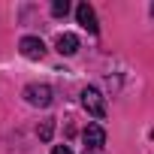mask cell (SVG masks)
Masks as SVG:
<instances>
[{"instance_id": "1", "label": "cell", "mask_w": 154, "mask_h": 154, "mask_svg": "<svg viewBox=\"0 0 154 154\" xmlns=\"http://www.w3.org/2000/svg\"><path fill=\"white\" fill-rule=\"evenodd\" d=\"M82 106H85V112L91 115V118H97V121H103L106 118V97L100 94V88H94V85H88V88H82Z\"/></svg>"}, {"instance_id": "2", "label": "cell", "mask_w": 154, "mask_h": 154, "mask_svg": "<svg viewBox=\"0 0 154 154\" xmlns=\"http://www.w3.org/2000/svg\"><path fill=\"white\" fill-rule=\"evenodd\" d=\"M21 97H24L30 106H36V109H45V106H51V88H48V85H39V82L27 85Z\"/></svg>"}, {"instance_id": "3", "label": "cell", "mask_w": 154, "mask_h": 154, "mask_svg": "<svg viewBox=\"0 0 154 154\" xmlns=\"http://www.w3.org/2000/svg\"><path fill=\"white\" fill-rule=\"evenodd\" d=\"M18 51H21L27 60H39V57L45 54V42H42L39 36H21V39H18Z\"/></svg>"}, {"instance_id": "4", "label": "cell", "mask_w": 154, "mask_h": 154, "mask_svg": "<svg viewBox=\"0 0 154 154\" xmlns=\"http://www.w3.org/2000/svg\"><path fill=\"white\" fill-rule=\"evenodd\" d=\"M75 21H79L88 33H100V24H97V12L91 3H79L75 6Z\"/></svg>"}, {"instance_id": "5", "label": "cell", "mask_w": 154, "mask_h": 154, "mask_svg": "<svg viewBox=\"0 0 154 154\" xmlns=\"http://www.w3.org/2000/svg\"><path fill=\"white\" fill-rule=\"evenodd\" d=\"M82 142H85V148L100 151V148L106 145V130H103L100 124H88V127H85V133H82Z\"/></svg>"}, {"instance_id": "6", "label": "cell", "mask_w": 154, "mask_h": 154, "mask_svg": "<svg viewBox=\"0 0 154 154\" xmlns=\"http://www.w3.org/2000/svg\"><path fill=\"white\" fill-rule=\"evenodd\" d=\"M54 48H57L63 57H72L75 51H79V36H75V33H60V36L54 39Z\"/></svg>"}, {"instance_id": "7", "label": "cell", "mask_w": 154, "mask_h": 154, "mask_svg": "<svg viewBox=\"0 0 154 154\" xmlns=\"http://www.w3.org/2000/svg\"><path fill=\"white\" fill-rule=\"evenodd\" d=\"M69 12V3L66 0H51V15L54 18H60V15H66Z\"/></svg>"}, {"instance_id": "8", "label": "cell", "mask_w": 154, "mask_h": 154, "mask_svg": "<svg viewBox=\"0 0 154 154\" xmlns=\"http://www.w3.org/2000/svg\"><path fill=\"white\" fill-rule=\"evenodd\" d=\"M51 130H54V121H45V124L39 127V139L48 142V139H51Z\"/></svg>"}, {"instance_id": "9", "label": "cell", "mask_w": 154, "mask_h": 154, "mask_svg": "<svg viewBox=\"0 0 154 154\" xmlns=\"http://www.w3.org/2000/svg\"><path fill=\"white\" fill-rule=\"evenodd\" d=\"M51 154H72V151H69L66 145H54V148H51Z\"/></svg>"}, {"instance_id": "10", "label": "cell", "mask_w": 154, "mask_h": 154, "mask_svg": "<svg viewBox=\"0 0 154 154\" xmlns=\"http://www.w3.org/2000/svg\"><path fill=\"white\" fill-rule=\"evenodd\" d=\"M151 15H154V3H151Z\"/></svg>"}]
</instances>
